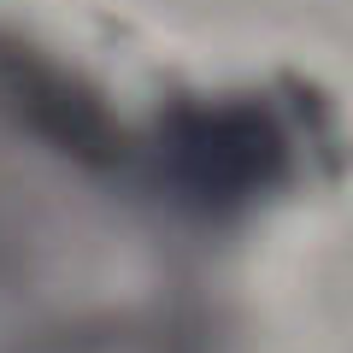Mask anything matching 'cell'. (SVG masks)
Here are the masks:
<instances>
[{"instance_id": "6da1fadb", "label": "cell", "mask_w": 353, "mask_h": 353, "mask_svg": "<svg viewBox=\"0 0 353 353\" xmlns=\"http://www.w3.org/2000/svg\"><path fill=\"white\" fill-rule=\"evenodd\" d=\"M265 159H271V136L253 130V118H206L183 141V171L201 194L248 189Z\"/></svg>"}]
</instances>
